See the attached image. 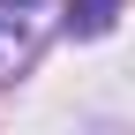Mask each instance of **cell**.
Returning a JSON list of instances; mask_svg holds the SVG:
<instances>
[{
    "label": "cell",
    "mask_w": 135,
    "mask_h": 135,
    "mask_svg": "<svg viewBox=\"0 0 135 135\" xmlns=\"http://www.w3.org/2000/svg\"><path fill=\"white\" fill-rule=\"evenodd\" d=\"M38 30H45V0H0V75L38 45Z\"/></svg>",
    "instance_id": "obj_1"
},
{
    "label": "cell",
    "mask_w": 135,
    "mask_h": 135,
    "mask_svg": "<svg viewBox=\"0 0 135 135\" xmlns=\"http://www.w3.org/2000/svg\"><path fill=\"white\" fill-rule=\"evenodd\" d=\"M113 15H120V0H75V15H68V30L75 38H105Z\"/></svg>",
    "instance_id": "obj_2"
}]
</instances>
